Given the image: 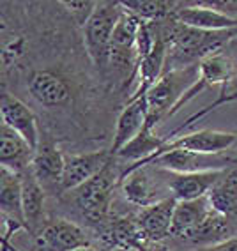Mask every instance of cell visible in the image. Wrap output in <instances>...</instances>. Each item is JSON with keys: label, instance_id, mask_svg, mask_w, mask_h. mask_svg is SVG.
<instances>
[{"label": "cell", "instance_id": "obj_23", "mask_svg": "<svg viewBox=\"0 0 237 251\" xmlns=\"http://www.w3.org/2000/svg\"><path fill=\"white\" fill-rule=\"evenodd\" d=\"M22 197H23V212H25V221H36L43 212V203H45V191L43 184L36 179L32 170L22 172Z\"/></svg>", "mask_w": 237, "mask_h": 251}, {"label": "cell", "instance_id": "obj_29", "mask_svg": "<svg viewBox=\"0 0 237 251\" xmlns=\"http://www.w3.org/2000/svg\"><path fill=\"white\" fill-rule=\"evenodd\" d=\"M206 251H237V235L232 239H228V241L221 242L218 246H212V248H204Z\"/></svg>", "mask_w": 237, "mask_h": 251}, {"label": "cell", "instance_id": "obj_6", "mask_svg": "<svg viewBox=\"0 0 237 251\" xmlns=\"http://www.w3.org/2000/svg\"><path fill=\"white\" fill-rule=\"evenodd\" d=\"M142 23L143 20H140L136 14L124 9V13L117 22L115 30H113L110 66H115L119 69L130 68L133 62L136 66V39H138Z\"/></svg>", "mask_w": 237, "mask_h": 251}, {"label": "cell", "instance_id": "obj_19", "mask_svg": "<svg viewBox=\"0 0 237 251\" xmlns=\"http://www.w3.org/2000/svg\"><path fill=\"white\" fill-rule=\"evenodd\" d=\"M165 64H166V46H165V43L159 39V36L156 34V45H154L152 51L136 64V71H138V89H136V92H134L131 99L145 98V94L154 87V83L165 75V73H163Z\"/></svg>", "mask_w": 237, "mask_h": 251}, {"label": "cell", "instance_id": "obj_10", "mask_svg": "<svg viewBox=\"0 0 237 251\" xmlns=\"http://www.w3.org/2000/svg\"><path fill=\"white\" fill-rule=\"evenodd\" d=\"M228 170H212V172H195V174H174L168 189L172 191V198L177 202H191L200 200L209 195V191L214 188Z\"/></svg>", "mask_w": 237, "mask_h": 251}, {"label": "cell", "instance_id": "obj_24", "mask_svg": "<svg viewBox=\"0 0 237 251\" xmlns=\"http://www.w3.org/2000/svg\"><path fill=\"white\" fill-rule=\"evenodd\" d=\"M232 76V64L225 55H209L198 64V80L204 87L209 85H227Z\"/></svg>", "mask_w": 237, "mask_h": 251}, {"label": "cell", "instance_id": "obj_21", "mask_svg": "<svg viewBox=\"0 0 237 251\" xmlns=\"http://www.w3.org/2000/svg\"><path fill=\"white\" fill-rule=\"evenodd\" d=\"M64 154L53 145H39L34 154L30 170L36 179L43 182H58L64 174Z\"/></svg>", "mask_w": 237, "mask_h": 251}, {"label": "cell", "instance_id": "obj_12", "mask_svg": "<svg viewBox=\"0 0 237 251\" xmlns=\"http://www.w3.org/2000/svg\"><path fill=\"white\" fill-rule=\"evenodd\" d=\"M2 124L16 131L20 136L27 140V144L30 145L34 151L39 149V129H37V121L34 113L27 108V104H23L20 99H16L11 94L2 96Z\"/></svg>", "mask_w": 237, "mask_h": 251}, {"label": "cell", "instance_id": "obj_7", "mask_svg": "<svg viewBox=\"0 0 237 251\" xmlns=\"http://www.w3.org/2000/svg\"><path fill=\"white\" fill-rule=\"evenodd\" d=\"M108 165L106 151H96L87 154H66L64 157V174L60 179V188L64 191H73L98 175Z\"/></svg>", "mask_w": 237, "mask_h": 251}, {"label": "cell", "instance_id": "obj_5", "mask_svg": "<svg viewBox=\"0 0 237 251\" xmlns=\"http://www.w3.org/2000/svg\"><path fill=\"white\" fill-rule=\"evenodd\" d=\"M237 142L236 133H225V131H212V129H202L183 135L175 140H166L165 147L158 154L168 152V151H189L197 154H219L230 149ZM154 156L149 159V163L154 159Z\"/></svg>", "mask_w": 237, "mask_h": 251}, {"label": "cell", "instance_id": "obj_2", "mask_svg": "<svg viewBox=\"0 0 237 251\" xmlns=\"http://www.w3.org/2000/svg\"><path fill=\"white\" fill-rule=\"evenodd\" d=\"M198 80V66L183 69H168L145 94L149 110V124L154 126L161 119L172 117L184 104V96L188 94Z\"/></svg>", "mask_w": 237, "mask_h": 251}, {"label": "cell", "instance_id": "obj_15", "mask_svg": "<svg viewBox=\"0 0 237 251\" xmlns=\"http://www.w3.org/2000/svg\"><path fill=\"white\" fill-rule=\"evenodd\" d=\"M36 151L16 131L2 124L0 127V163L13 172H25L30 168Z\"/></svg>", "mask_w": 237, "mask_h": 251}, {"label": "cell", "instance_id": "obj_22", "mask_svg": "<svg viewBox=\"0 0 237 251\" xmlns=\"http://www.w3.org/2000/svg\"><path fill=\"white\" fill-rule=\"evenodd\" d=\"M207 200L212 211L228 220H237V174L227 172L209 191Z\"/></svg>", "mask_w": 237, "mask_h": 251}, {"label": "cell", "instance_id": "obj_27", "mask_svg": "<svg viewBox=\"0 0 237 251\" xmlns=\"http://www.w3.org/2000/svg\"><path fill=\"white\" fill-rule=\"evenodd\" d=\"M62 4L67 9V13L71 14V18L76 22V25L83 28L92 18L94 11L98 9L99 2H94V0H71V2L64 0Z\"/></svg>", "mask_w": 237, "mask_h": 251}, {"label": "cell", "instance_id": "obj_8", "mask_svg": "<svg viewBox=\"0 0 237 251\" xmlns=\"http://www.w3.org/2000/svg\"><path fill=\"white\" fill-rule=\"evenodd\" d=\"M186 27L198 28L206 32H227L237 30V18L212 5H188L181 7L174 16Z\"/></svg>", "mask_w": 237, "mask_h": 251}, {"label": "cell", "instance_id": "obj_4", "mask_svg": "<svg viewBox=\"0 0 237 251\" xmlns=\"http://www.w3.org/2000/svg\"><path fill=\"white\" fill-rule=\"evenodd\" d=\"M117 179L119 177L115 170L110 165H106L98 175H94L83 186L75 189L76 207L80 209L83 218L90 221H101L106 216Z\"/></svg>", "mask_w": 237, "mask_h": 251}, {"label": "cell", "instance_id": "obj_1", "mask_svg": "<svg viewBox=\"0 0 237 251\" xmlns=\"http://www.w3.org/2000/svg\"><path fill=\"white\" fill-rule=\"evenodd\" d=\"M237 30L206 32L191 28L172 18L156 32L166 46V62H172V69H183L198 64L209 55L219 53V48L234 37Z\"/></svg>", "mask_w": 237, "mask_h": 251}, {"label": "cell", "instance_id": "obj_3", "mask_svg": "<svg viewBox=\"0 0 237 251\" xmlns=\"http://www.w3.org/2000/svg\"><path fill=\"white\" fill-rule=\"evenodd\" d=\"M122 13L121 2H99L92 18L83 27V45L96 68L106 69L110 66L113 30Z\"/></svg>", "mask_w": 237, "mask_h": 251}, {"label": "cell", "instance_id": "obj_31", "mask_svg": "<svg viewBox=\"0 0 237 251\" xmlns=\"http://www.w3.org/2000/svg\"><path fill=\"white\" fill-rule=\"evenodd\" d=\"M75 251H96V250L90 246H83V248H78V250H75Z\"/></svg>", "mask_w": 237, "mask_h": 251}, {"label": "cell", "instance_id": "obj_18", "mask_svg": "<svg viewBox=\"0 0 237 251\" xmlns=\"http://www.w3.org/2000/svg\"><path fill=\"white\" fill-rule=\"evenodd\" d=\"M0 209L7 220L25 223L22 197V175L0 166Z\"/></svg>", "mask_w": 237, "mask_h": 251}, {"label": "cell", "instance_id": "obj_11", "mask_svg": "<svg viewBox=\"0 0 237 251\" xmlns=\"http://www.w3.org/2000/svg\"><path fill=\"white\" fill-rule=\"evenodd\" d=\"M41 251H75L78 248L89 246L85 232L67 220H57L46 225L39 233Z\"/></svg>", "mask_w": 237, "mask_h": 251}, {"label": "cell", "instance_id": "obj_25", "mask_svg": "<svg viewBox=\"0 0 237 251\" xmlns=\"http://www.w3.org/2000/svg\"><path fill=\"white\" fill-rule=\"evenodd\" d=\"M121 179L124 180L122 188H124V195L130 202L142 207H147L156 202V200H152V184L142 168L124 172Z\"/></svg>", "mask_w": 237, "mask_h": 251}, {"label": "cell", "instance_id": "obj_20", "mask_svg": "<svg viewBox=\"0 0 237 251\" xmlns=\"http://www.w3.org/2000/svg\"><path fill=\"white\" fill-rule=\"evenodd\" d=\"M212 211L209 200H191V202H177L174 212V223H172V235L183 241L188 233H191L202 221L206 220Z\"/></svg>", "mask_w": 237, "mask_h": 251}, {"label": "cell", "instance_id": "obj_13", "mask_svg": "<svg viewBox=\"0 0 237 251\" xmlns=\"http://www.w3.org/2000/svg\"><path fill=\"white\" fill-rule=\"evenodd\" d=\"M149 121V110L145 98L130 99L128 104L122 108L121 115L117 119L115 135H113L112 154H117L121 149H124L134 136H138Z\"/></svg>", "mask_w": 237, "mask_h": 251}, {"label": "cell", "instance_id": "obj_28", "mask_svg": "<svg viewBox=\"0 0 237 251\" xmlns=\"http://www.w3.org/2000/svg\"><path fill=\"white\" fill-rule=\"evenodd\" d=\"M22 53H23V41L13 39L11 43H5L4 45V50H2V62H4L5 66H9V64L14 62Z\"/></svg>", "mask_w": 237, "mask_h": 251}, {"label": "cell", "instance_id": "obj_26", "mask_svg": "<svg viewBox=\"0 0 237 251\" xmlns=\"http://www.w3.org/2000/svg\"><path fill=\"white\" fill-rule=\"evenodd\" d=\"M122 7L149 23H156L158 20H163L170 14L175 16V13L179 11L175 9L177 7L175 2H161V0H130L122 2Z\"/></svg>", "mask_w": 237, "mask_h": 251}, {"label": "cell", "instance_id": "obj_9", "mask_svg": "<svg viewBox=\"0 0 237 251\" xmlns=\"http://www.w3.org/2000/svg\"><path fill=\"white\" fill-rule=\"evenodd\" d=\"M218 154H197L189 151H168L158 154L151 163L159 165L174 174H195V172L225 170V161L218 159Z\"/></svg>", "mask_w": 237, "mask_h": 251}, {"label": "cell", "instance_id": "obj_16", "mask_svg": "<svg viewBox=\"0 0 237 251\" xmlns=\"http://www.w3.org/2000/svg\"><path fill=\"white\" fill-rule=\"evenodd\" d=\"M236 235L237 233L232 226V221L225 216L218 214L216 211H211L206 220L183 239V242H188V244L198 248H212L228 241V239L236 237Z\"/></svg>", "mask_w": 237, "mask_h": 251}, {"label": "cell", "instance_id": "obj_30", "mask_svg": "<svg viewBox=\"0 0 237 251\" xmlns=\"http://www.w3.org/2000/svg\"><path fill=\"white\" fill-rule=\"evenodd\" d=\"M112 251H140L136 248H113Z\"/></svg>", "mask_w": 237, "mask_h": 251}, {"label": "cell", "instance_id": "obj_17", "mask_svg": "<svg viewBox=\"0 0 237 251\" xmlns=\"http://www.w3.org/2000/svg\"><path fill=\"white\" fill-rule=\"evenodd\" d=\"M28 90L37 103L58 106L69 99V87L62 78L52 71H36L28 80Z\"/></svg>", "mask_w": 237, "mask_h": 251}, {"label": "cell", "instance_id": "obj_14", "mask_svg": "<svg viewBox=\"0 0 237 251\" xmlns=\"http://www.w3.org/2000/svg\"><path fill=\"white\" fill-rule=\"evenodd\" d=\"M177 200L161 198L151 205L143 207L138 216V225L147 241H161L166 235H172V223Z\"/></svg>", "mask_w": 237, "mask_h": 251}]
</instances>
